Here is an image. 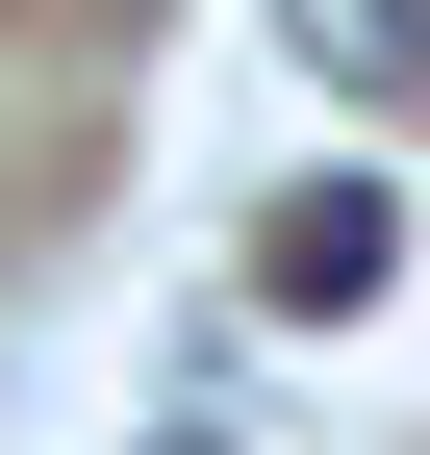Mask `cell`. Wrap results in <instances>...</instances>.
<instances>
[{"label":"cell","mask_w":430,"mask_h":455,"mask_svg":"<svg viewBox=\"0 0 430 455\" xmlns=\"http://www.w3.org/2000/svg\"><path fill=\"white\" fill-rule=\"evenodd\" d=\"M380 278H405V203H380V178H304V203H253V304H279V329H354Z\"/></svg>","instance_id":"1"},{"label":"cell","mask_w":430,"mask_h":455,"mask_svg":"<svg viewBox=\"0 0 430 455\" xmlns=\"http://www.w3.org/2000/svg\"><path fill=\"white\" fill-rule=\"evenodd\" d=\"M279 26H304V76H380V101L430 76V0H279Z\"/></svg>","instance_id":"2"},{"label":"cell","mask_w":430,"mask_h":455,"mask_svg":"<svg viewBox=\"0 0 430 455\" xmlns=\"http://www.w3.org/2000/svg\"><path fill=\"white\" fill-rule=\"evenodd\" d=\"M178 455H203V430H178Z\"/></svg>","instance_id":"3"}]
</instances>
